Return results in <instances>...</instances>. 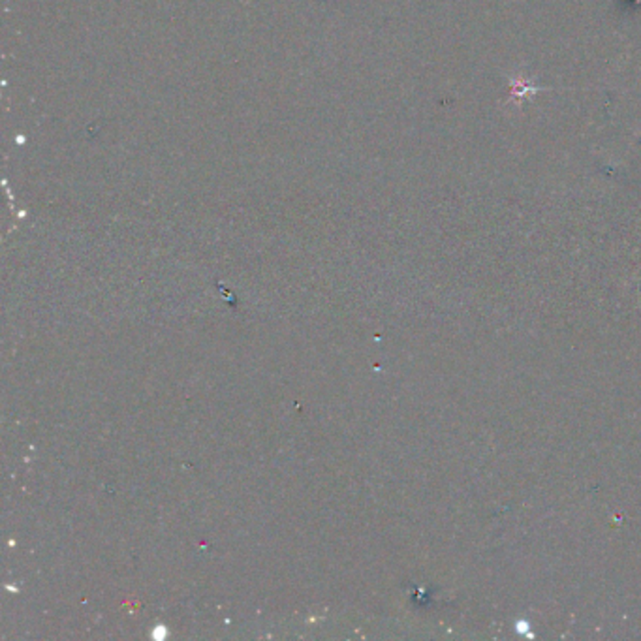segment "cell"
<instances>
[{
    "label": "cell",
    "mask_w": 641,
    "mask_h": 641,
    "mask_svg": "<svg viewBox=\"0 0 641 641\" xmlns=\"http://www.w3.org/2000/svg\"><path fill=\"white\" fill-rule=\"evenodd\" d=\"M539 89L542 87L528 83L523 76L510 77V102H514L515 106H521L527 96H534Z\"/></svg>",
    "instance_id": "obj_1"
}]
</instances>
